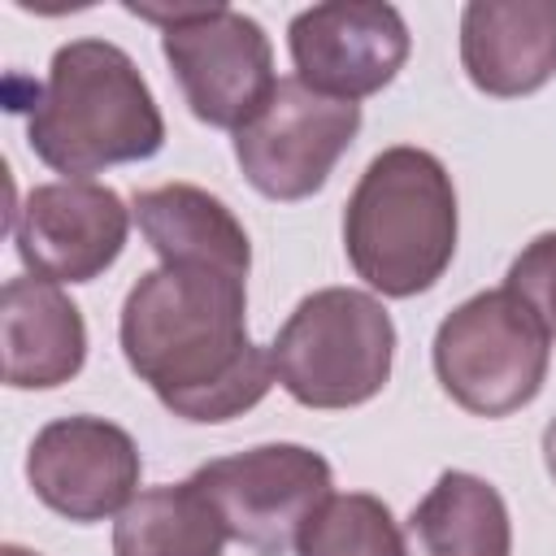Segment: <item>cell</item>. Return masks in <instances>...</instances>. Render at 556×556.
<instances>
[{"label": "cell", "mask_w": 556, "mask_h": 556, "mask_svg": "<svg viewBox=\"0 0 556 556\" xmlns=\"http://www.w3.org/2000/svg\"><path fill=\"white\" fill-rule=\"evenodd\" d=\"M300 556H408L391 508L369 491L330 495L304 526Z\"/></svg>", "instance_id": "obj_17"}, {"label": "cell", "mask_w": 556, "mask_h": 556, "mask_svg": "<svg viewBox=\"0 0 556 556\" xmlns=\"http://www.w3.org/2000/svg\"><path fill=\"white\" fill-rule=\"evenodd\" d=\"M26 143L48 169L91 178L109 165L156 156L165 117L126 48L70 39L52 52L43 87H35Z\"/></svg>", "instance_id": "obj_2"}, {"label": "cell", "mask_w": 556, "mask_h": 556, "mask_svg": "<svg viewBox=\"0 0 556 556\" xmlns=\"http://www.w3.org/2000/svg\"><path fill=\"white\" fill-rule=\"evenodd\" d=\"M130 208L91 178L39 182L13 213V243L22 265L48 282H91L126 248Z\"/></svg>", "instance_id": "obj_11"}, {"label": "cell", "mask_w": 556, "mask_h": 556, "mask_svg": "<svg viewBox=\"0 0 556 556\" xmlns=\"http://www.w3.org/2000/svg\"><path fill=\"white\" fill-rule=\"evenodd\" d=\"M543 447H547V469H552V478H556V421L547 426V439H543Z\"/></svg>", "instance_id": "obj_19"}, {"label": "cell", "mask_w": 556, "mask_h": 556, "mask_svg": "<svg viewBox=\"0 0 556 556\" xmlns=\"http://www.w3.org/2000/svg\"><path fill=\"white\" fill-rule=\"evenodd\" d=\"M361 130V104L330 100L295 74L235 130V161L265 200H308Z\"/></svg>", "instance_id": "obj_8"}, {"label": "cell", "mask_w": 556, "mask_h": 556, "mask_svg": "<svg viewBox=\"0 0 556 556\" xmlns=\"http://www.w3.org/2000/svg\"><path fill=\"white\" fill-rule=\"evenodd\" d=\"M456 187L426 148H382L343 208V252L356 278L391 300L430 291L456 256Z\"/></svg>", "instance_id": "obj_3"}, {"label": "cell", "mask_w": 556, "mask_h": 556, "mask_svg": "<svg viewBox=\"0 0 556 556\" xmlns=\"http://www.w3.org/2000/svg\"><path fill=\"white\" fill-rule=\"evenodd\" d=\"M226 526L191 486H148L113 521V556H222Z\"/></svg>", "instance_id": "obj_16"}, {"label": "cell", "mask_w": 556, "mask_h": 556, "mask_svg": "<svg viewBox=\"0 0 556 556\" xmlns=\"http://www.w3.org/2000/svg\"><path fill=\"white\" fill-rule=\"evenodd\" d=\"M0 556H39V552H30V547H22V543H4Z\"/></svg>", "instance_id": "obj_20"}, {"label": "cell", "mask_w": 556, "mask_h": 556, "mask_svg": "<svg viewBox=\"0 0 556 556\" xmlns=\"http://www.w3.org/2000/svg\"><path fill=\"white\" fill-rule=\"evenodd\" d=\"M434 378L473 417H508L526 408L552 365L547 326L508 291H478L434 330Z\"/></svg>", "instance_id": "obj_5"}, {"label": "cell", "mask_w": 556, "mask_h": 556, "mask_svg": "<svg viewBox=\"0 0 556 556\" xmlns=\"http://www.w3.org/2000/svg\"><path fill=\"white\" fill-rule=\"evenodd\" d=\"M408 556H513V521L504 495L465 469L439 473L404 526Z\"/></svg>", "instance_id": "obj_15"}, {"label": "cell", "mask_w": 556, "mask_h": 556, "mask_svg": "<svg viewBox=\"0 0 556 556\" xmlns=\"http://www.w3.org/2000/svg\"><path fill=\"white\" fill-rule=\"evenodd\" d=\"M226 526V539L256 556H287L308 517L334 495L330 460L304 443H261L217 456L187 478Z\"/></svg>", "instance_id": "obj_7"}, {"label": "cell", "mask_w": 556, "mask_h": 556, "mask_svg": "<svg viewBox=\"0 0 556 556\" xmlns=\"http://www.w3.org/2000/svg\"><path fill=\"white\" fill-rule=\"evenodd\" d=\"M4 382L43 391L70 382L87 361V321L78 304L48 278H9L0 291Z\"/></svg>", "instance_id": "obj_13"}, {"label": "cell", "mask_w": 556, "mask_h": 556, "mask_svg": "<svg viewBox=\"0 0 556 556\" xmlns=\"http://www.w3.org/2000/svg\"><path fill=\"white\" fill-rule=\"evenodd\" d=\"M139 447L135 439L104 417L74 413L48 421L26 447V482L65 521H104L117 517L139 486Z\"/></svg>", "instance_id": "obj_10"}, {"label": "cell", "mask_w": 556, "mask_h": 556, "mask_svg": "<svg viewBox=\"0 0 556 556\" xmlns=\"http://www.w3.org/2000/svg\"><path fill=\"white\" fill-rule=\"evenodd\" d=\"M504 287L547 326V334H556V230L534 235L513 256Z\"/></svg>", "instance_id": "obj_18"}, {"label": "cell", "mask_w": 556, "mask_h": 556, "mask_svg": "<svg viewBox=\"0 0 556 556\" xmlns=\"http://www.w3.org/2000/svg\"><path fill=\"white\" fill-rule=\"evenodd\" d=\"M460 65L495 100L530 96L556 74V0H469L460 9Z\"/></svg>", "instance_id": "obj_12"}, {"label": "cell", "mask_w": 556, "mask_h": 556, "mask_svg": "<svg viewBox=\"0 0 556 556\" xmlns=\"http://www.w3.org/2000/svg\"><path fill=\"white\" fill-rule=\"evenodd\" d=\"M135 17L161 26V52L187 109L217 130H239L278 87L274 48L256 17L230 4H139Z\"/></svg>", "instance_id": "obj_6"}, {"label": "cell", "mask_w": 556, "mask_h": 556, "mask_svg": "<svg viewBox=\"0 0 556 556\" xmlns=\"http://www.w3.org/2000/svg\"><path fill=\"white\" fill-rule=\"evenodd\" d=\"M408 26L387 0L308 4L287 26L295 78L330 100H365L382 91L408 61Z\"/></svg>", "instance_id": "obj_9"}, {"label": "cell", "mask_w": 556, "mask_h": 556, "mask_svg": "<svg viewBox=\"0 0 556 556\" xmlns=\"http://www.w3.org/2000/svg\"><path fill=\"white\" fill-rule=\"evenodd\" d=\"M248 278L156 265L122 304L126 365L182 421H230L274 387V356L248 339Z\"/></svg>", "instance_id": "obj_1"}, {"label": "cell", "mask_w": 556, "mask_h": 556, "mask_svg": "<svg viewBox=\"0 0 556 556\" xmlns=\"http://www.w3.org/2000/svg\"><path fill=\"white\" fill-rule=\"evenodd\" d=\"M135 222L161 265H200L248 278L252 243L243 222L195 182H165L135 195Z\"/></svg>", "instance_id": "obj_14"}, {"label": "cell", "mask_w": 556, "mask_h": 556, "mask_svg": "<svg viewBox=\"0 0 556 556\" xmlns=\"http://www.w3.org/2000/svg\"><path fill=\"white\" fill-rule=\"evenodd\" d=\"M274 378L304 408H356L374 400L395 361V326L382 300L356 287H321L295 304L269 343Z\"/></svg>", "instance_id": "obj_4"}]
</instances>
